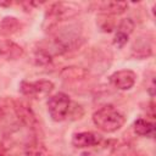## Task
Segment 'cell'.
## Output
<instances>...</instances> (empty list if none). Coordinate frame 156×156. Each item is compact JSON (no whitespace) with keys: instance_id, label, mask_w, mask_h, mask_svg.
Returning a JSON list of instances; mask_svg holds the SVG:
<instances>
[{"instance_id":"cell-16","label":"cell","mask_w":156,"mask_h":156,"mask_svg":"<svg viewBox=\"0 0 156 156\" xmlns=\"http://www.w3.org/2000/svg\"><path fill=\"white\" fill-rule=\"evenodd\" d=\"M134 27H135V24H134V22H133L132 18H124L117 26V32H119V33L126 34V35L129 37V34L133 32Z\"/></svg>"},{"instance_id":"cell-6","label":"cell","mask_w":156,"mask_h":156,"mask_svg":"<svg viewBox=\"0 0 156 156\" xmlns=\"http://www.w3.org/2000/svg\"><path fill=\"white\" fill-rule=\"evenodd\" d=\"M96 149L87 152V156H127L129 146L118 140H102Z\"/></svg>"},{"instance_id":"cell-7","label":"cell","mask_w":156,"mask_h":156,"mask_svg":"<svg viewBox=\"0 0 156 156\" xmlns=\"http://www.w3.org/2000/svg\"><path fill=\"white\" fill-rule=\"evenodd\" d=\"M136 76L132 69H119L110 76V83L119 90H129L135 84Z\"/></svg>"},{"instance_id":"cell-17","label":"cell","mask_w":156,"mask_h":156,"mask_svg":"<svg viewBox=\"0 0 156 156\" xmlns=\"http://www.w3.org/2000/svg\"><path fill=\"white\" fill-rule=\"evenodd\" d=\"M127 41H128V35L122 34L119 32H116V35L113 38V44L115 45H117L118 48H122V46H124V44Z\"/></svg>"},{"instance_id":"cell-3","label":"cell","mask_w":156,"mask_h":156,"mask_svg":"<svg viewBox=\"0 0 156 156\" xmlns=\"http://www.w3.org/2000/svg\"><path fill=\"white\" fill-rule=\"evenodd\" d=\"M79 12H80V7L76 2H65V1L52 2L46 11V21L57 23L60 21L73 18Z\"/></svg>"},{"instance_id":"cell-13","label":"cell","mask_w":156,"mask_h":156,"mask_svg":"<svg viewBox=\"0 0 156 156\" xmlns=\"http://www.w3.org/2000/svg\"><path fill=\"white\" fill-rule=\"evenodd\" d=\"M26 156H50L46 146L38 139H33L24 146Z\"/></svg>"},{"instance_id":"cell-10","label":"cell","mask_w":156,"mask_h":156,"mask_svg":"<svg viewBox=\"0 0 156 156\" xmlns=\"http://www.w3.org/2000/svg\"><path fill=\"white\" fill-rule=\"evenodd\" d=\"M152 54V43L146 35L139 37L132 46V55L138 58H145Z\"/></svg>"},{"instance_id":"cell-14","label":"cell","mask_w":156,"mask_h":156,"mask_svg":"<svg viewBox=\"0 0 156 156\" xmlns=\"http://www.w3.org/2000/svg\"><path fill=\"white\" fill-rule=\"evenodd\" d=\"M134 132L140 136H154L155 133V124L147 119L138 118L133 124Z\"/></svg>"},{"instance_id":"cell-2","label":"cell","mask_w":156,"mask_h":156,"mask_svg":"<svg viewBox=\"0 0 156 156\" xmlns=\"http://www.w3.org/2000/svg\"><path fill=\"white\" fill-rule=\"evenodd\" d=\"M71 110V99L67 94L58 91L48 100V112L52 121L62 122L67 118Z\"/></svg>"},{"instance_id":"cell-12","label":"cell","mask_w":156,"mask_h":156,"mask_svg":"<svg viewBox=\"0 0 156 156\" xmlns=\"http://www.w3.org/2000/svg\"><path fill=\"white\" fill-rule=\"evenodd\" d=\"M88 71L85 68L82 67H77V66H71V67H65L60 76L62 77V79L65 80H80V79H85L88 77Z\"/></svg>"},{"instance_id":"cell-20","label":"cell","mask_w":156,"mask_h":156,"mask_svg":"<svg viewBox=\"0 0 156 156\" xmlns=\"http://www.w3.org/2000/svg\"><path fill=\"white\" fill-rule=\"evenodd\" d=\"M139 156H145V155H139Z\"/></svg>"},{"instance_id":"cell-4","label":"cell","mask_w":156,"mask_h":156,"mask_svg":"<svg viewBox=\"0 0 156 156\" xmlns=\"http://www.w3.org/2000/svg\"><path fill=\"white\" fill-rule=\"evenodd\" d=\"M12 110L15 116L17 117V119L26 126L27 128H29L33 132L39 130V121L34 113V111L32 110L30 105H28L26 101L23 100H13L12 101Z\"/></svg>"},{"instance_id":"cell-8","label":"cell","mask_w":156,"mask_h":156,"mask_svg":"<svg viewBox=\"0 0 156 156\" xmlns=\"http://www.w3.org/2000/svg\"><path fill=\"white\" fill-rule=\"evenodd\" d=\"M102 141V138L93 132H79L73 134L72 145L77 149H89L95 147Z\"/></svg>"},{"instance_id":"cell-15","label":"cell","mask_w":156,"mask_h":156,"mask_svg":"<svg viewBox=\"0 0 156 156\" xmlns=\"http://www.w3.org/2000/svg\"><path fill=\"white\" fill-rule=\"evenodd\" d=\"M21 28V22L12 16L4 17L0 22V32L5 35H11L16 32H18Z\"/></svg>"},{"instance_id":"cell-5","label":"cell","mask_w":156,"mask_h":156,"mask_svg":"<svg viewBox=\"0 0 156 156\" xmlns=\"http://www.w3.org/2000/svg\"><path fill=\"white\" fill-rule=\"evenodd\" d=\"M52 90H54V83L48 79H40L34 82L22 80L20 83V91L28 98H34V99L44 98L48 96Z\"/></svg>"},{"instance_id":"cell-19","label":"cell","mask_w":156,"mask_h":156,"mask_svg":"<svg viewBox=\"0 0 156 156\" xmlns=\"http://www.w3.org/2000/svg\"><path fill=\"white\" fill-rule=\"evenodd\" d=\"M11 5V2H2V1H0V6H10Z\"/></svg>"},{"instance_id":"cell-18","label":"cell","mask_w":156,"mask_h":156,"mask_svg":"<svg viewBox=\"0 0 156 156\" xmlns=\"http://www.w3.org/2000/svg\"><path fill=\"white\" fill-rule=\"evenodd\" d=\"M0 156H11V155L7 152V150H6V147L4 146L2 143H0Z\"/></svg>"},{"instance_id":"cell-9","label":"cell","mask_w":156,"mask_h":156,"mask_svg":"<svg viewBox=\"0 0 156 156\" xmlns=\"http://www.w3.org/2000/svg\"><path fill=\"white\" fill-rule=\"evenodd\" d=\"M22 46L12 40H0V61H15L23 56Z\"/></svg>"},{"instance_id":"cell-1","label":"cell","mask_w":156,"mask_h":156,"mask_svg":"<svg viewBox=\"0 0 156 156\" xmlns=\"http://www.w3.org/2000/svg\"><path fill=\"white\" fill-rule=\"evenodd\" d=\"M94 124L105 133H113L122 128L126 122L124 115L113 105H105L93 115Z\"/></svg>"},{"instance_id":"cell-11","label":"cell","mask_w":156,"mask_h":156,"mask_svg":"<svg viewBox=\"0 0 156 156\" xmlns=\"http://www.w3.org/2000/svg\"><path fill=\"white\" fill-rule=\"evenodd\" d=\"M128 7V4L124 1H102L96 4V9L106 16L110 15H121Z\"/></svg>"}]
</instances>
